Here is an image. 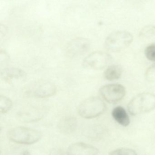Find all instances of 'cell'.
<instances>
[{
  "mask_svg": "<svg viewBox=\"0 0 155 155\" xmlns=\"http://www.w3.org/2000/svg\"><path fill=\"white\" fill-rule=\"evenodd\" d=\"M155 109V94L149 92L141 93L135 96L127 105L132 115L146 114Z\"/></svg>",
  "mask_w": 155,
  "mask_h": 155,
  "instance_id": "obj_1",
  "label": "cell"
},
{
  "mask_svg": "<svg viewBox=\"0 0 155 155\" xmlns=\"http://www.w3.org/2000/svg\"><path fill=\"white\" fill-rule=\"evenodd\" d=\"M42 136L40 131L24 127L12 128L7 133V137L11 141L21 144L35 143L41 139Z\"/></svg>",
  "mask_w": 155,
  "mask_h": 155,
  "instance_id": "obj_2",
  "label": "cell"
},
{
  "mask_svg": "<svg viewBox=\"0 0 155 155\" xmlns=\"http://www.w3.org/2000/svg\"><path fill=\"white\" fill-rule=\"evenodd\" d=\"M106 109V105L101 98L92 97L83 100L78 106L77 111L82 117L91 119L101 115Z\"/></svg>",
  "mask_w": 155,
  "mask_h": 155,
  "instance_id": "obj_3",
  "label": "cell"
},
{
  "mask_svg": "<svg viewBox=\"0 0 155 155\" xmlns=\"http://www.w3.org/2000/svg\"><path fill=\"white\" fill-rule=\"evenodd\" d=\"M133 41V35L129 32L117 31L112 33L106 37L104 47L108 51L117 52L130 46Z\"/></svg>",
  "mask_w": 155,
  "mask_h": 155,
  "instance_id": "obj_4",
  "label": "cell"
},
{
  "mask_svg": "<svg viewBox=\"0 0 155 155\" xmlns=\"http://www.w3.org/2000/svg\"><path fill=\"white\" fill-rule=\"evenodd\" d=\"M56 86L50 81L40 80L29 85L25 88V95L30 97L45 98L51 97L56 93Z\"/></svg>",
  "mask_w": 155,
  "mask_h": 155,
  "instance_id": "obj_5",
  "label": "cell"
},
{
  "mask_svg": "<svg viewBox=\"0 0 155 155\" xmlns=\"http://www.w3.org/2000/svg\"><path fill=\"white\" fill-rule=\"evenodd\" d=\"M110 54L103 51H95L86 56L83 62L84 68L99 71L107 67L112 61Z\"/></svg>",
  "mask_w": 155,
  "mask_h": 155,
  "instance_id": "obj_6",
  "label": "cell"
},
{
  "mask_svg": "<svg viewBox=\"0 0 155 155\" xmlns=\"http://www.w3.org/2000/svg\"><path fill=\"white\" fill-rule=\"evenodd\" d=\"M102 98L110 104H116L122 100L126 95L124 87L120 84H109L103 86L99 89Z\"/></svg>",
  "mask_w": 155,
  "mask_h": 155,
  "instance_id": "obj_7",
  "label": "cell"
},
{
  "mask_svg": "<svg viewBox=\"0 0 155 155\" xmlns=\"http://www.w3.org/2000/svg\"><path fill=\"white\" fill-rule=\"evenodd\" d=\"M91 43L88 39L77 38L69 42L66 47V54L71 58L81 56L87 52L90 48Z\"/></svg>",
  "mask_w": 155,
  "mask_h": 155,
  "instance_id": "obj_8",
  "label": "cell"
},
{
  "mask_svg": "<svg viewBox=\"0 0 155 155\" xmlns=\"http://www.w3.org/2000/svg\"><path fill=\"white\" fill-rule=\"evenodd\" d=\"M69 155H98V149L91 145L83 143L72 144L67 151Z\"/></svg>",
  "mask_w": 155,
  "mask_h": 155,
  "instance_id": "obj_9",
  "label": "cell"
},
{
  "mask_svg": "<svg viewBox=\"0 0 155 155\" xmlns=\"http://www.w3.org/2000/svg\"><path fill=\"white\" fill-rule=\"evenodd\" d=\"M77 121L72 117H67L61 119L58 123V130L62 134H70L74 133L77 127Z\"/></svg>",
  "mask_w": 155,
  "mask_h": 155,
  "instance_id": "obj_10",
  "label": "cell"
},
{
  "mask_svg": "<svg viewBox=\"0 0 155 155\" xmlns=\"http://www.w3.org/2000/svg\"><path fill=\"white\" fill-rule=\"evenodd\" d=\"M112 116L118 124L123 127H127L130 124L129 116L125 109L121 106L115 107L112 111Z\"/></svg>",
  "mask_w": 155,
  "mask_h": 155,
  "instance_id": "obj_11",
  "label": "cell"
},
{
  "mask_svg": "<svg viewBox=\"0 0 155 155\" xmlns=\"http://www.w3.org/2000/svg\"><path fill=\"white\" fill-rule=\"evenodd\" d=\"M25 74L24 71L17 68H6L1 72V77L6 81H10L15 78H22Z\"/></svg>",
  "mask_w": 155,
  "mask_h": 155,
  "instance_id": "obj_12",
  "label": "cell"
},
{
  "mask_svg": "<svg viewBox=\"0 0 155 155\" xmlns=\"http://www.w3.org/2000/svg\"><path fill=\"white\" fill-rule=\"evenodd\" d=\"M123 67L118 64H113L109 66L104 73V77L108 81L118 80L123 74Z\"/></svg>",
  "mask_w": 155,
  "mask_h": 155,
  "instance_id": "obj_13",
  "label": "cell"
},
{
  "mask_svg": "<svg viewBox=\"0 0 155 155\" xmlns=\"http://www.w3.org/2000/svg\"><path fill=\"white\" fill-rule=\"evenodd\" d=\"M19 116L22 120L25 122H33L41 119L43 117V114L39 110H31L21 113Z\"/></svg>",
  "mask_w": 155,
  "mask_h": 155,
  "instance_id": "obj_14",
  "label": "cell"
},
{
  "mask_svg": "<svg viewBox=\"0 0 155 155\" xmlns=\"http://www.w3.org/2000/svg\"><path fill=\"white\" fill-rule=\"evenodd\" d=\"M12 102L9 97L4 95L0 96V111L2 114H5L12 107Z\"/></svg>",
  "mask_w": 155,
  "mask_h": 155,
  "instance_id": "obj_15",
  "label": "cell"
},
{
  "mask_svg": "<svg viewBox=\"0 0 155 155\" xmlns=\"http://www.w3.org/2000/svg\"><path fill=\"white\" fill-rule=\"evenodd\" d=\"M155 35V26L149 25L144 27L140 32V36L144 39L151 38Z\"/></svg>",
  "mask_w": 155,
  "mask_h": 155,
  "instance_id": "obj_16",
  "label": "cell"
},
{
  "mask_svg": "<svg viewBox=\"0 0 155 155\" xmlns=\"http://www.w3.org/2000/svg\"><path fill=\"white\" fill-rule=\"evenodd\" d=\"M109 155H137L134 150L130 148H122L114 150Z\"/></svg>",
  "mask_w": 155,
  "mask_h": 155,
  "instance_id": "obj_17",
  "label": "cell"
},
{
  "mask_svg": "<svg viewBox=\"0 0 155 155\" xmlns=\"http://www.w3.org/2000/svg\"><path fill=\"white\" fill-rule=\"evenodd\" d=\"M145 54L149 61L155 62V44H152L145 48Z\"/></svg>",
  "mask_w": 155,
  "mask_h": 155,
  "instance_id": "obj_18",
  "label": "cell"
},
{
  "mask_svg": "<svg viewBox=\"0 0 155 155\" xmlns=\"http://www.w3.org/2000/svg\"><path fill=\"white\" fill-rule=\"evenodd\" d=\"M145 77L147 81L155 83V63L147 68L145 73Z\"/></svg>",
  "mask_w": 155,
  "mask_h": 155,
  "instance_id": "obj_19",
  "label": "cell"
},
{
  "mask_svg": "<svg viewBox=\"0 0 155 155\" xmlns=\"http://www.w3.org/2000/svg\"><path fill=\"white\" fill-rule=\"evenodd\" d=\"M48 155H69L67 152L59 148H54L51 150Z\"/></svg>",
  "mask_w": 155,
  "mask_h": 155,
  "instance_id": "obj_20",
  "label": "cell"
},
{
  "mask_svg": "<svg viewBox=\"0 0 155 155\" xmlns=\"http://www.w3.org/2000/svg\"><path fill=\"white\" fill-rule=\"evenodd\" d=\"M0 56H1V59H0L1 61H2L3 60V63H5L7 61V60L8 59V56L7 55V54L5 51H2L1 50Z\"/></svg>",
  "mask_w": 155,
  "mask_h": 155,
  "instance_id": "obj_21",
  "label": "cell"
}]
</instances>
